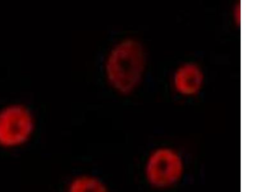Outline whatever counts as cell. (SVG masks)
Listing matches in <instances>:
<instances>
[{"mask_svg": "<svg viewBox=\"0 0 256 192\" xmlns=\"http://www.w3.org/2000/svg\"><path fill=\"white\" fill-rule=\"evenodd\" d=\"M66 192H110L102 180L95 176L80 174L68 182Z\"/></svg>", "mask_w": 256, "mask_h": 192, "instance_id": "5", "label": "cell"}, {"mask_svg": "<svg viewBox=\"0 0 256 192\" xmlns=\"http://www.w3.org/2000/svg\"><path fill=\"white\" fill-rule=\"evenodd\" d=\"M36 121L34 112L24 104L11 102L0 108V148L22 147L35 134Z\"/></svg>", "mask_w": 256, "mask_h": 192, "instance_id": "3", "label": "cell"}, {"mask_svg": "<svg viewBox=\"0 0 256 192\" xmlns=\"http://www.w3.org/2000/svg\"><path fill=\"white\" fill-rule=\"evenodd\" d=\"M148 52L137 38L127 36L116 41L105 56L104 74L114 92L132 94L142 83L148 67Z\"/></svg>", "mask_w": 256, "mask_h": 192, "instance_id": "1", "label": "cell"}, {"mask_svg": "<svg viewBox=\"0 0 256 192\" xmlns=\"http://www.w3.org/2000/svg\"><path fill=\"white\" fill-rule=\"evenodd\" d=\"M205 84V73L200 64L186 62L176 68L172 78L174 90L184 98H194L202 91Z\"/></svg>", "mask_w": 256, "mask_h": 192, "instance_id": "4", "label": "cell"}, {"mask_svg": "<svg viewBox=\"0 0 256 192\" xmlns=\"http://www.w3.org/2000/svg\"><path fill=\"white\" fill-rule=\"evenodd\" d=\"M143 172L150 186L157 189H168L175 186L184 178V160L176 148L160 146L148 155Z\"/></svg>", "mask_w": 256, "mask_h": 192, "instance_id": "2", "label": "cell"}]
</instances>
